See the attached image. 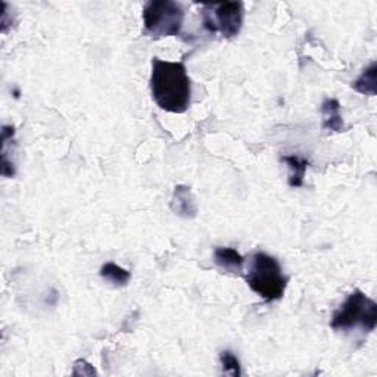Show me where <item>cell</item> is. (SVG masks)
Masks as SVG:
<instances>
[{
  "label": "cell",
  "instance_id": "cell-1",
  "mask_svg": "<svg viewBox=\"0 0 377 377\" xmlns=\"http://www.w3.org/2000/svg\"><path fill=\"white\" fill-rule=\"evenodd\" d=\"M150 92L157 105L173 114H183L191 107L192 83L183 62L152 59Z\"/></svg>",
  "mask_w": 377,
  "mask_h": 377
},
{
  "label": "cell",
  "instance_id": "cell-2",
  "mask_svg": "<svg viewBox=\"0 0 377 377\" xmlns=\"http://www.w3.org/2000/svg\"><path fill=\"white\" fill-rule=\"evenodd\" d=\"M245 280L256 295L268 302L283 298L287 286V277L282 271L280 263L261 251L251 255V265Z\"/></svg>",
  "mask_w": 377,
  "mask_h": 377
},
{
  "label": "cell",
  "instance_id": "cell-3",
  "mask_svg": "<svg viewBox=\"0 0 377 377\" xmlns=\"http://www.w3.org/2000/svg\"><path fill=\"white\" fill-rule=\"evenodd\" d=\"M377 323V304L361 290L354 292L345 299L333 313L330 325L336 332H351L363 329V332H373Z\"/></svg>",
  "mask_w": 377,
  "mask_h": 377
},
{
  "label": "cell",
  "instance_id": "cell-4",
  "mask_svg": "<svg viewBox=\"0 0 377 377\" xmlns=\"http://www.w3.org/2000/svg\"><path fill=\"white\" fill-rule=\"evenodd\" d=\"M184 21V9L171 0H150L143 9L145 34L150 37L179 36Z\"/></svg>",
  "mask_w": 377,
  "mask_h": 377
},
{
  "label": "cell",
  "instance_id": "cell-5",
  "mask_svg": "<svg viewBox=\"0 0 377 377\" xmlns=\"http://www.w3.org/2000/svg\"><path fill=\"white\" fill-rule=\"evenodd\" d=\"M244 4L225 2L217 5H205L202 9L203 27L211 34L221 32L222 37L233 39L244 25Z\"/></svg>",
  "mask_w": 377,
  "mask_h": 377
},
{
  "label": "cell",
  "instance_id": "cell-6",
  "mask_svg": "<svg viewBox=\"0 0 377 377\" xmlns=\"http://www.w3.org/2000/svg\"><path fill=\"white\" fill-rule=\"evenodd\" d=\"M171 208L180 217L193 218L198 213V208L191 188L186 186H176L173 201H171Z\"/></svg>",
  "mask_w": 377,
  "mask_h": 377
},
{
  "label": "cell",
  "instance_id": "cell-7",
  "mask_svg": "<svg viewBox=\"0 0 377 377\" xmlns=\"http://www.w3.org/2000/svg\"><path fill=\"white\" fill-rule=\"evenodd\" d=\"M215 264L229 273H241L245 264V258L233 248H217L214 251Z\"/></svg>",
  "mask_w": 377,
  "mask_h": 377
},
{
  "label": "cell",
  "instance_id": "cell-8",
  "mask_svg": "<svg viewBox=\"0 0 377 377\" xmlns=\"http://www.w3.org/2000/svg\"><path fill=\"white\" fill-rule=\"evenodd\" d=\"M321 112H323V126L324 128L332 130V131H344L345 124L344 119L340 115V104L336 99H325L321 105Z\"/></svg>",
  "mask_w": 377,
  "mask_h": 377
},
{
  "label": "cell",
  "instance_id": "cell-9",
  "mask_svg": "<svg viewBox=\"0 0 377 377\" xmlns=\"http://www.w3.org/2000/svg\"><path fill=\"white\" fill-rule=\"evenodd\" d=\"M376 71H377V65H376V62H373L370 66L366 68L363 74L352 83V89L358 93H361V95L376 96V93H377Z\"/></svg>",
  "mask_w": 377,
  "mask_h": 377
},
{
  "label": "cell",
  "instance_id": "cell-10",
  "mask_svg": "<svg viewBox=\"0 0 377 377\" xmlns=\"http://www.w3.org/2000/svg\"><path fill=\"white\" fill-rule=\"evenodd\" d=\"M282 161H285L290 169V176H289V186L290 187H301L304 184V177H305V171L308 168L306 160L297 157V155H286L282 157Z\"/></svg>",
  "mask_w": 377,
  "mask_h": 377
},
{
  "label": "cell",
  "instance_id": "cell-11",
  "mask_svg": "<svg viewBox=\"0 0 377 377\" xmlns=\"http://www.w3.org/2000/svg\"><path fill=\"white\" fill-rule=\"evenodd\" d=\"M100 276L102 279L111 282L115 286H126L131 279V274L127 270H124L123 267H119L114 263H107L102 265Z\"/></svg>",
  "mask_w": 377,
  "mask_h": 377
},
{
  "label": "cell",
  "instance_id": "cell-12",
  "mask_svg": "<svg viewBox=\"0 0 377 377\" xmlns=\"http://www.w3.org/2000/svg\"><path fill=\"white\" fill-rule=\"evenodd\" d=\"M220 361L222 366V371L232 377H239L242 374L241 363H239L237 357L232 351H222L220 354Z\"/></svg>",
  "mask_w": 377,
  "mask_h": 377
}]
</instances>
